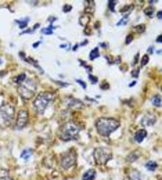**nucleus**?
<instances>
[{"mask_svg":"<svg viewBox=\"0 0 162 180\" xmlns=\"http://www.w3.org/2000/svg\"><path fill=\"white\" fill-rule=\"evenodd\" d=\"M146 168H147L148 170H151V172H152V170H155V169L158 168V164H157L155 161H148V162L146 164Z\"/></svg>","mask_w":162,"mask_h":180,"instance_id":"6ab92c4d","label":"nucleus"},{"mask_svg":"<svg viewBox=\"0 0 162 180\" xmlns=\"http://www.w3.org/2000/svg\"><path fill=\"white\" fill-rule=\"evenodd\" d=\"M125 24H128V15H123V18L120 20V21H118L116 26H122V25H125Z\"/></svg>","mask_w":162,"mask_h":180,"instance_id":"c85d7f7f","label":"nucleus"},{"mask_svg":"<svg viewBox=\"0 0 162 180\" xmlns=\"http://www.w3.org/2000/svg\"><path fill=\"white\" fill-rule=\"evenodd\" d=\"M36 87H37L36 82H35L33 79L26 76L25 81L18 86V93L24 100H31V99H33L35 94H36Z\"/></svg>","mask_w":162,"mask_h":180,"instance_id":"20e7f679","label":"nucleus"},{"mask_svg":"<svg viewBox=\"0 0 162 180\" xmlns=\"http://www.w3.org/2000/svg\"><path fill=\"white\" fill-rule=\"evenodd\" d=\"M133 29H134V32H139V33H141V32L146 31V25H144V24H141V25H136Z\"/></svg>","mask_w":162,"mask_h":180,"instance_id":"bb28decb","label":"nucleus"},{"mask_svg":"<svg viewBox=\"0 0 162 180\" xmlns=\"http://www.w3.org/2000/svg\"><path fill=\"white\" fill-rule=\"evenodd\" d=\"M78 47H79V45H75V46H72V49H71V50H73V51H76V50H78Z\"/></svg>","mask_w":162,"mask_h":180,"instance_id":"e433bc0d","label":"nucleus"},{"mask_svg":"<svg viewBox=\"0 0 162 180\" xmlns=\"http://www.w3.org/2000/svg\"><path fill=\"white\" fill-rule=\"evenodd\" d=\"M54 97H55L54 93H51V91H43V93H39L36 96V99H35V101H33L35 111H36L39 115H42L46 111L49 103L54 100Z\"/></svg>","mask_w":162,"mask_h":180,"instance_id":"7ed1b4c3","label":"nucleus"},{"mask_svg":"<svg viewBox=\"0 0 162 180\" xmlns=\"http://www.w3.org/2000/svg\"><path fill=\"white\" fill-rule=\"evenodd\" d=\"M71 8H72V7H71L69 4H67V6H64V7H63V11H65V13H68V11H71Z\"/></svg>","mask_w":162,"mask_h":180,"instance_id":"473e14b6","label":"nucleus"},{"mask_svg":"<svg viewBox=\"0 0 162 180\" xmlns=\"http://www.w3.org/2000/svg\"><path fill=\"white\" fill-rule=\"evenodd\" d=\"M148 60H150L148 54L143 55V58H141V60H140V67H144V65H147V64H148Z\"/></svg>","mask_w":162,"mask_h":180,"instance_id":"a878e982","label":"nucleus"},{"mask_svg":"<svg viewBox=\"0 0 162 180\" xmlns=\"http://www.w3.org/2000/svg\"><path fill=\"white\" fill-rule=\"evenodd\" d=\"M55 20H57L55 17H50V18H49V22H53V21H55Z\"/></svg>","mask_w":162,"mask_h":180,"instance_id":"4c0bfd02","label":"nucleus"},{"mask_svg":"<svg viewBox=\"0 0 162 180\" xmlns=\"http://www.w3.org/2000/svg\"><path fill=\"white\" fill-rule=\"evenodd\" d=\"M157 17H158V18H162V13H161V11H158V13H157Z\"/></svg>","mask_w":162,"mask_h":180,"instance_id":"58836bf2","label":"nucleus"},{"mask_svg":"<svg viewBox=\"0 0 162 180\" xmlns=\"http://www.w3.org/2000/svg\"><path fill=\"white\" fill-rule=\"evenodd\" d=\"M139 73H140L139 69H133V72H132V76H133V78H137V76H139Z\"/></svg>","mask_w":162,"mask_h":180,"instance_id":"2f4dec72","label":"nucleus"},{"mask_svg":"<svg viewBox=\"0 0 162 180\" xmlns=\"http://www.w3.org/2000/svg\"><path fill=\"white\" fill-rule=\"evenodd\" d=\"M76 164V152L73 150L65 151L60 155V166L63 169H71Z\"/></svg>","mask_w":162,"mask_h":180,"instance_id":"423d86ee","label":"nucleus"},{"mask_svg":"<svg viewBox=\"0 0 162 180\" xmlns=\"http://www.w3.org/2000/svg\"><path fill=\"white\" fill-rule=\"evenodd\" d=\"M89 21H90V15L89 14H82L81 17H79V24H81L82 26H86L87 24H89Z\"/></svg>","mask_w":162,"mask_h":180,"instance_id":"4468645a","label":"nucleus"},{"mask_svg":"<svg viewBox=\"0 0 162 180\" xmlns=\"http://www.w3.org/2000/svg\"><path fill=\"white\" fill-rule=\"evenodd\" d=\"M155 121H157V118H155L154 115H146V116L143 118V121H141V123H143L144 126H152L155 123Z\"/></svg>","mask_w":162,"mask_h":180,"instance_id":"9b49d317","label":"nucleus"},{"mask_svg":"<svg viewBox=\"0 0 162 180\" xmlns=\"http://www.w3.org/2000/svg\"><path fill=\"white\" fill-rule=\"evenodd\" d=\"M107 87H110L108 85H101V89H107Z\"/></svg>","mask_w":162,"mask_h":180,"instance_id":"79ce46f5","label":"nucleus"},{"mask_svg":"<svg viewBox=\"0 0 162 180\" xmlns=\"http://www.w3.org/2000/svg\"><path fill=\"white\" fill-rule=\"evenodd\" d=\"M157 42H158V43L162 42V36H158V37H157Z\"/></svg>","mask_w":162,"mask_h":180,"instance_id":"a19ab883","label":"nucleus"},{"mask_svg":"<svg viewBox=\"0 0 162 180\" xmlns=\"http://www.w3.org/2000/svg\"><path fill=\"white\" fill-rule=\"evenodd\" d=\"M139 157H140V151H133L126 157V162H134Z\"/></svg>","mask_w":162,"mask_h":180,"instance_id":"2eb2a0df","label":"nucleus"},{"mask_svg":"<svg viewBox=\"0 0 162 180\" xmlns=\"http://www.w3.org/2000/svg\"><path fill=\"white\" fill-rule=\"evenodd\" d=\"M0 180H13L11 178H7V179H0Z\"/></svg>","mask_w":162,"mask_h":180,"instance_id":"c03bdc74","label":"nucleus"},{"mask_svg":"<svg viewBox=\"0 0 162 180\" xmlns=\"http://www.w3.org/2000/svg\"><path fill=\"white\" fill-rule=\"evenodd\" d=\"M132 40H133V37H132V36H130V35H129V36H128V37H126L125 43H126V45H129V43H130V42H132Z\"/></svg>","mask_w":162,"mask_h":180,"instance_id":"72a5a7b5","label":"nucleus"},{"mask_svg":"<svg viewBox=\"0 0 162 180\" xmlns=\"http://www.w3.org/2000/svg\"><path fill=\"white\" fill-rule=\"evenodd\" d=\"M111 158H112V151L107 147H99L93 152V159L97 165H105L108 161H111Z\"/></svg>","mask_w":162,"mask_h":180,"instance_id":"39448f33","label":"nucleus"},{"mask_svg":"<svg viewBox=\"0 0 162 180\" xmlns=\"http://www.w3.org/2000/svg\"><path fill=\"white\" fill-rule=\"evenodd\" d=\"M79 132H81V126L75 122H67L64 123L63 126L60 128V138L63 141H71V140H75L78 137Z\"/></svg>","mask_w":162,"mask_h":180,"instance_id":"f03ea898","label":"nucleus"},{"mask_svg":"<svg viewBox=\"0 0 162 180\" xmlns=\"http://www.w3.org/2000/svg\"><path fill=\"white\" fill-rule=\"evenodd\" d=\"M147 53H148V54H151V53H154V47H152V46H150L148 49H147Z\"/></svg>","mask_w":162,"mask_h":180,"instance_id":"c9c22d12","label":"nucleus"},{"mask_svg":"<svg viewBox=\"0 0 162 180\" xmlns=\"http://www.w3.org/2000/svg\"><path fill=\"white\" fill-rule=\"evenodd\" d=\"M28 22H29V18H24V20H17V24H18L20 29H25L28 26Z\"/></svg>","mask_w":162,"mask_h":180,"instance_id":"a211bd4d","label":"nucleus"},{"mask_svg":"<svg viewBox=\"0 0 162 180\" xmlns=\"http://www.w3.org/2000/svg\"><path fill=\"white\" fill-rule=\"evenodd\" d=\"M119 121L115 118H107V116H101L96 121V130L97 133L103 137H108L112 132H115L119 128Z\"/></svg>","mask_w":162,"mask_h":180,"instance_id":"f257e3e1","label":"nucleus"},{"mask_svg":"<svg viewBox=\"0 0 162 180\" xmlns=\"http://www.w3.org/2000/svg\"><path fill=\"white\" fill-rule=\"evenodd\" d=\"M132 10H133V6H132V4H129V6H125V7H123V8H120V13H122L123 15H128V14H126V13H128V11H132Z\"/></svg>","mask_w":162,"mask_h":180,"instance_id":"b1692460","label":"nucleus"},{"mask_svg":"<svg viewBox=\"0 0 162 180\" xmlns=\"http://www.w3.org/2000/svg\"><path fill=\"white\" fill-rule=\"evenodd\" d=\"M10 178V173L7 169H0V179H7Z\"/></svg>","mask_w":162,"mask_h":180,"instance_id":"393cba45","label":"nucleus"},{"mask_svg":"<svg viewBox=\"0 0 162 180\" xmlns=\"http://www.w3.org/2000/svg\"><path fill=\"white\" fill-rule=\"evenodd\" d=\"M25 79H26V75H25V73H20L18 76H15V78H14V83L20 86V85H21L22 82L25 81Z\"/></svg>","mask_w":162,"mask_h":180,"instance_id":"f3484780","label":"nucleus"},{"mask_svg":"<svg viewBox=\"0 0 162 180\" xmlns=\"http://www.w3.org/2000/svg\"><path fill=\"white\" fill-rule=\"evenodd\" d=\"M67 104H68L71 110H82V108H85L83 101H81L78 99H73V97H68L67 99Z\"/></svg>","mask_w":162,"mask_h":180,"instance_id":"1a4fd4ad","label":"nucleus"},{"mask_svg":"<svg viewBox=\"0 0 162 180\" xmlns=\"http://www.w3.org/2000/svg\"><path fill=\"white\" fill-rule=\"evenodd\" d=\"M32 152H33V151H32L31 148H26V150H24V151L21 152V158L26 159V158L29 157V155H32Z\"/></svg>","mask_w":162,"mask_h":180,"instance_id":"5701e85b","label":"nucleus"},{"mask_svg":"<svg viewBox=\"0 0 162 180\" xmlns=\"http://www.w3.org/2000/svg\"><path fill=\"white\" fill-rule=\"evenodd\" d=\"M144 14H146L147 17H152V15H154V6H150V7H147L146 10H144Z\"/></svg>","mask_w":162,"mask_h":180,"instance_id":"4be33fe9","label":"nucleus"},{"mask_svg":"<svg viewBox=\"0 0 162 180\" xmlns=\"http://www.w3.org/2000/svg\"><path fill=\"white\" fill-rule=\"evenodd\" d=\"M86 45H87V40H83V42H82L79 46H86Z\"/></svg>","mask_w":162,"mask_h":180,"instance_id":"ea45409f","label":"nucleus"},{"mask_svg":"<svg viewBox=\"0 0 162 180\" xmlns=\"http://www.w3.org/2000/svg\"><path fill=\"white\" fill-rule=\"evenodd\" d=\"M0 63H2V60H0Z\"/></svg>","mask_w":162,"mask_h":180,"instance_id":"a18cd8bd","label":"nucleus"},{"mask_svg":"<svg viewBox=\"0 0 162 180\" xmlns=\"http://www.w3.org/2000/svg\"><path fill=\"white\" fill-rule=\"evenodd\" d=\"M29 121V114L26 110H20V112L17 114V123H15V129L17 130H22L26 125H28Z\"/></svg>","mask_w":162,"mask_h":180,"instance_id":"6e6552de","label":"nucleus"},{"mask_svg":"<svg viewBox=\"0 0 162 180\" xmlns=\"http://www.w3.org/2000/svg\"><path fill=\"white\" fill-rule=\"evenodd\" d=\"M139 63V54L134 55V60H133V65H136V64Z\"/></svg>","mask_w":162,"mask_h":180,"instance_id":"f704fd0d","label":"nucleus"},{"mask_svg":"<svg viewBox=\"0 0 162 180\" xmlns=\"http://www.w3.org/2000/svg\"><path fill=\"white\" fill-rule=\"evenodd\" d=\"M151 104L157 108L161 107V94H154V96L151 97Z\"/></svg>","mask_w":162,"mask_h":180,"instance_id":"ddd939ff","label":"nucleus"},{"mask_svg":"<svg viewBox=\"0 0 162 180\" xmlns=\"http://www.w3.org/2000/svg\"><path fill=\"white\" fill-rule=\"evenodd\" d=\"M129 178H130V180H141V175H140L139 170L133 169L129 172Z\"/></svg>","mask_w":162,"mask_h":180,"instance_id":"dca6fc26","label":"nucleus"},{"mask_svg":"<svg viewBox=\"0 0 162 180\" xmlns=\"http://www.w3.org/2000/svg\"><path fill=\"white\" fill-rule=\"evenodd\" d=\"M76 82H78V83H79V85H81V86H82V87H83V89H86V83H85V82H83V81H82V79H76Z\"/></svg>","mask_w":162,"mask_h":180,"instance_id":"7c9ffc66","label":"nucleus"},{"mask_svg":"<svg viewBox=\"0 0 162 180\" xmlns=\"http://www.w3.org/2000/svg\"><path fill=\"white\" fill-rule=\"evenodd\" d=\"M89 81L92 82V83H97V82H99V79H97L96 76H93V75H89Z\"/></svg>","mask_w":162,"mask_h":180,"instance_id":"c756f323","label":"nucleus"},{"mask_svg":"<svg viewBox=\"0 0 162 180\" xmlns=\"http://www.w3.org/2000/svg\"><path fill=\"white\" fill-rule=\"evenodd\" d=\"M146 137H147V130H146V129H139V130L136 132V134H134V141L141 143Z\"/></svg>","mask_w":162,"mask_h":180,"instance_id":"9d476101","label":"nucleus"},{"mask_svg":"<svg viewBox=\"0 0 162 180\" xmlns=\"http://www.w3.org/2000/svg\"><path fill=\"white\" fill-rule=\"evenodd\" d=\"M97 57H100L99 47H96V49H93L92 51H90V54H89V60H96Z\"/></svg>","mask_w":162,"mask_h":180,"instance_id":"aec40b11","label":"nucleus"},{"mask_svg":"<svg viewBox=\"0 0 162 180\" xmlns=\"http://www.w3.org/2000/svg\"><path fill=\"white\" fill-rule=\"evenodd\" d=\"M55 29V26H53V25H50L49 28H43L42 29V33L43 35H51L53 33V31Z\"/></svg>","mask_w":162,"mask_h":180,"instance_id":"412c9836","label":"nucleus"},{"mask_svg":"<svg viewBox=\"0 0 162 180\" xmlns=\"http://www.w3.org/2000/svg\"><path fill=\"white\" fill-rule=\"evenodd\" d=\"M39 45H40V42H36V43H33V47H37Z\"/></svg>","mask_w":162,"mask_h":180,"instance_id":"37998d69","label":"nucleus"},{"mask_svg":"<svg viewBox=\"0 0 162 180\" xmlns=\"http://www.w3.org/2000/svg\"><path fill=\"white\" fill-rule=\"evenodd\" d=\"M94 178H96V170H94V169H89V170H86V172L83 173L82 180H94Z\"/></svg>","mask_w":162,"mask_h":180,"instance_id":"f8f14e48","label":"nucleus"},{"mask_svg":"<svg viewBox=\"0 0 162 180\" xmlns=\"http://www.w3.org/2000/svg\"><path fill=\"white\" fill-rule=\"evenodd\" d=\"M116 4H118L116 0H110V2H108V8H110L111 11H115V6Z\"/></svg>","mask_w":162,"mask_h":180,"instance_id":"cd10ccee","label":"nucleus"},{"mask_svg":"<svg viewBox=\"0 0 162 180\" xmlns=\"http://www.w3.org/2000/svg\"><path fill=\"white\" fill-rule=\"evenodd\" d=\"M14 116H15V110H14L13 105L3 104L2 107H0V119H2L6 125L10 123L11 121L14 119Z\"/></svg>","mask_w":162,"mask_h":180,"instance_id":"0eeeda50","label":"nucleus"}]
</instances>
